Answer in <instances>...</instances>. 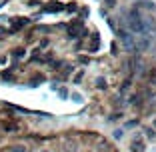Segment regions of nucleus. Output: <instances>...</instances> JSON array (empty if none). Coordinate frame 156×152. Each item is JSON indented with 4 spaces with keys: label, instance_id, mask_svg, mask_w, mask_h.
Listing matches in <instances>:
<instances>
[{
    "label": "nucleus",
    "instance_id": "obj_1",
    "mask_svg": "<svg viewBox=\"0 0 156 152\" xmlns=\"http://www.w3.org/2000/svg\"><path fill=\"white\" fill-rule=\"evenodd\" d=\"M126 22H128V28L132 30V32L144 34V20L140 18L138 10H130V14H128V18H126Z\"/></svg>",
    "mask_w": 156,
    "mask_h": 152
},
{
    "label": "nucleus",
    "instance_id": "obj_2",
    "mask_svg": "<svg viewBox=\"0 0 156 152\" xmlns=\"http://www.w3.org/2000/svg\"><path fill=\"white\" fill-rule=\"evenodd\" d=\"M118 38L120 42H122V46L126 48V50H136V40H134V36L128 32V30H118Z\"/></svg>",
    "mask_w": 156,
    "mask_h": 152
},
{
    "label": "nucleus",
    "instance_id": "obj_3",
    "mask_svg": "<svg viewBox=\"0 0 156 152\" xmlns=\"http://www.w3.org/2000/svg\"><path fill=\"white\" fill-rule=\"evenodd\" d=\"M130 150L132 152H144V142L142 140H132V144H130Z\"/></svg>",
    "mask_w": 156,
    "mask_h": 152
},
{
    "label": "nucleus",
    "instance_id": "obj_4",
    "mask_svg": "<svg viewBox=\"0 0 156 152\" xmlns=\"http://www.w3.org/2000/svg\"><path fill=\"white\" fill-rule=\"evenodd\" d=\"M2 128H4L6 132H16V130H18V124H16V122H2Z\"/></svg>",
    "mask_w": 156,
    "mask_h": 152
},
{
    "label": "nucleus",
    "instance_id": "obj_5",
    "mask_svg": "<svg viewBox=\"0 0 156 152\" xmlns=\"http://www.w3.org/2000/svg\"><path fill=\"white\" fill-rule=\"evenodd\" d=\"M30 22L28 18H18V20H12V24H14V28L18 30V28H22V26H26V24Z\"/></svg>",
    "mask_w": 156,
    "mask_h": 152
},
{
    "label": "nucleus",
    "instance_id": "obj_6",
    "mask_svg": "<svg viewBox=\"0 0 156 152\" xmlns=\"http://www.w3.org/2000/svg\"><path fill=\"white\" fill-rule=\"evenodd\" d=\"M10 152H28V148L24 144H12L10 146Z\"/></svg>",
    "mask_w": 156,
    "mask_h": 152
},
{
    "label": "nucleus",
    "instance_id": "obj_7",
    "mask_svg": "<svg viewBox=\"0 0 156 152\" xmlns=\"http://www.w3.org/2000/svg\"><path fill=\"white\" fill-rule=\"evenodd\" d=\"M12 56H14V58H22L24 50H22V48H16V50H12Z\"/></svg>",
    "mask_w": 156,
    "mask_h": 152
},
{
    "label": "nucleus",
    "instance_id": "obj_8",
    "mask_svg": "<svg viewBox=\"0 0 156 152\" xmlns=\"http://www.w3.org/2000/svg\"><path fill=\"white\" fill-rule=\"evenodd\" d=\"M112 136H114V138H116V140H118V138H122V136H124V130H122V128H118V130H114V132H112Z\"/></svg>",
    "mask_w": 156,
    "mask_h": 152
},
{
    "label": "nucleus",
    "instance_id": "obj_9",
    "mask_svg": "<svg viewBox=\"0 0 156 152\" xmlns=\"http://www.w3.org/2000/svg\"><path fill=\"white\" fill-rule=\"evenodd\" d=\"M58 96L60 98H66V96H68V90H66V88H58Z\"/></svg>",
    "mask_w": 156,
    "mask_h": 152
},
{
    "label": "nucleus",
    "instance_id": "obj_10",
    "mask_svg": "<svg viewBox=\"0 0 156 152\" xmlns=\"http://www.w3.org/2000/svg\"><path fill=\"white\" fill-rule=\"evenodd\" d=\"M96 86H98V88H106V80H104V78H98V80H96Z\"/></svg>",
    "mask_w": 156,
    "mask_h": 152
},
{
    "label": "nucleus",
    "instance_id": "obj_11",
    "mask_svg": "<svg viewBox=\"0 0 156 152\" xmlns=\"http://www.w3.org/2000/svg\"><path fill=\"white\" fill-rule=\"evenodd\" d=\"M72 100L80 104V102H82V96H80V94H72Z\"/></svg>",
    "mask_w": 156,
    "mask_h": 152
},
{
    "label": "nucleus",
    "instance_id": "obj_12",
    "mask_svg": "<svg viewBox=\"0 0 156 152\" xmlns=\"http://www.w3.org/2000/svg\"><path fill=\"white\" fill-rule=\"evenodd\" d=\"M146 136H148V138H154V130L148 128V130H146Z\"/></svg>",
    "mask_w": 156,
    "mask_h": 152
},
{
    "label": "nucleus",
    "instance_id": "obj_13",
    "mask_svg": "<svg viewBox=\"0 0 156 152\" xmlns=\"http://www.w3.org/2000/svg\"><path fill=\"white\" fill-rule=\"evenodd\" d=\"M80 80H82V72H78V74H76V78H74V82L78 84V82H80Z\"/></svg>",
    "mask_w": 156,
    "mask_h": 152
},
{
    "label": "nucleus",
    "instance_id": "obj_14",
    "mask_svg": "<svg viewBox=\"0 0 156 152\" xmlns=\"http://www.w3.org/2000/svg\"><path fill=\"white\" fill-rule=\"evenodd\" d=\"M106 4H108V6H114L116 2H114V0H106Z\"/></svg>",
    "mask_w": 156,
    "mask_h": 152
},
{
    "label": "nucleus",
    "instance_id": "obj_15",
    "mask_svg": "<svg viewBox=\"0 0 156 152\" xmlns=\"http://www.w3.org/2000/svg\"><path fill=\"white\" fill-rule=\"evenodd\" d=\"M152 128H154V130H156V118H154V120H152Z\"/></svg>",
    "mask_w": 156,
    "mask_h": 152
},
{
    "label": "nucleus",
    "instance_id": "obj_16",
    "mask_svg": "<svg viewBox=\"0 0 156 152\" xmlns=\"http://www.w3.org/2000/svg\"><path fill=\"white\" fill-rule=\"evenodd\" d=\"M6 4V0H0V6H4Z\"/></svg>",
    "mask_w": 156,
    "mask_h": 152
}]
</instances>
